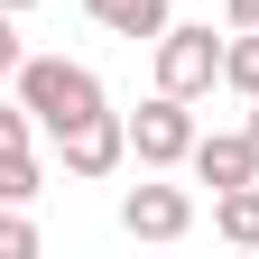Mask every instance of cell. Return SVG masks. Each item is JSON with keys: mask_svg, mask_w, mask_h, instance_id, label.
Returning a JSON list of instances; mask_svg holds the SVG:
<instances>
[{"mask_svg": "<svg viewBox=\"0 0 259 259\" xmlns=\"http://www.w3.org/2000/svg\"><path fill=\"white\" fill-rule=\"evenodd\" d=\"M10 93L37 111V130H47V139H65V130H74V120H93V111H111L102 74H93V65H74V56H28Z\"/></svg>", "mask_w": 259, "mask_h": 259, "instance_id": "obj_1", "label": "cell"}, {"mask_svg": "<svg viewBox=\"0 0 259 259\" xmlns=\"http://www.w3.org/2000/svg\"><path fill=\"white\" fill-rule=\"evenodd\" d=\"M194 139H204V130H194V102H185V93H148V102L130 111V157H139L148 176L185 167V157H194Z\"/></svg>", "mask_w": 259, "mask_h": 259, "instance_id": "obj_2", "label": "cell"}, {"mask_svg": "<svg viewBox=\"0 0 259 259\" xmlns=\"http://www.w3.org/2000/svg\"><path fill=\"white\" fill-rule=\"evenodd\" d=\"M222 83V37L213 28H194V19H167V37H157V93H213Z\"/></svg>", "mask_w": 259, "mask_h": 259, "instance_id": "obj_3", "label": "cell"}, {"mask_svg": "<svg viewBox=\"0 0 259 259\" xmlns=\"http://www.w3.org/2000/svg\"><path fill=\"white\" fill-rule=\"evenodd\" d=\"M56 157H65V176L102 185L120 157H130V111H93V120H74V130L56 139Z\"/></svg>", "mask_w": 259, "mask_h": 259, "instance_id": "obj_4", "label": "cell"}, {"mask_svg": "<svg viewBox=\"0 0 259 259\" xmlns=\"http://www.w3.org/2000/svg\"><path fill=\"white\" fill-rule=\"evenodd\" d=\"M120 232L130 241H185L194 232V194L185 185H130L120 194Z\"/></svg>", "mask_w": 259, "mask_h": 259, "instance_id": "obj_5", "label": "cell"}, {"mask_svg": "<svg viewBox=\"0 0 259 259\" xmlns=\"http://www.w3.org/2000/svg\"><path fill=\"white\" fill-rule=\"evenodd\" d=\"M194 185H213V194H232V185H259V148H250V130H213V139H194Z\"/></svg>", "mask_w": 259, "mask_h": 259, "instance_id": "obj_6", "label": "cell"}, {"mask_svg": "<svg viewBox=\"0 0 259 259\" xmlns=\"http://www.w3.org/2000/svg\"><path fill=\"white\" fill-rule=\"evenodd\" d=\"M83 19L93 28H111V37H167V0H83Z\"/></svg>", "mask_w": 259, "mask_h": 259, "instance_id": "obj_7", "label": "cell"}, {"mask_svg": "<svg viewBox=\"0 0 259 259\" xmlns=\"http://www.w3.org/2000/svg\"><path fill=\"white\" fill-rule=\"evenodd\" d=\"M213 232L232 241V250H259V185H232V194H213Z\"/></svg>", "mask_w": 259, "mask_h": 259, "instance_id": "obj_8", "label": "cell"}, {"mask_svg": "<svg viewBox=\"0 0 259 259\" xmlns=\"http://www.w3.org/2000/svg\"><path fill=\"white\" fill-rule=\"evenodd\" d=\"M222 83H232L241 102H259V28H232V47H222Z\"/></svg>", "mask_w": 259, "mask_h": 259, "instance_id": "obj_9", "label": "cell"}, {"mask_svg": "<svg viewBox=\"0 0 259 259\" xmlns=\"http://www.w3.org/2000/svg\"><path fill=\"white\" fill-rule=\"evenodd\" d=\"M37 185H47L37 176V148H10V157H0V204H28Z\"/></svg>", "mask_w": 259, "mask_h": 259, "instance_id": "obj_10", "label": "cell"}, {"mask_svg": "<svg viewBox=\"0 0 259 259\" xmlns=\"http://www.w3.org/2000/svg\"><path fill=\"white\" fill-rule=\"evenodd\" d=\"M28 250H37V222L19 204H0V259H28Z\"/></svg>", "mask_w": 259, "mask_h": 259, "instance_id": "obj_11", "label": "cell"}, {"mask_svg": "<svg viewBox=\"0 0 259 259\" xmlns=\"http://www.w3.org/2000/svg\"><path fill=\"white\" fill-rule=\"evenodd\" d=\"M28 139H37V111H28V102H0V157L28 148Z\"/></svg>", "mask_w": 259, "mask_h": 259, "instance_id": "obj_12", "label": "cell"}, {"mask_svg": "<svg viewBox=\"0 0 259 259\" xmlns=\"http://www.w3.org/2000/svg\"><path fill=\"white\" fill-rule=\"evenodd\" d=\"M10 19H19V10H0V83H19V65H28V47H19Z\"/></svg>", "mask_w": 259, "mask_h": 259, "instance_id": "obj_13", "label": "cell"}, {"mask_svg": "<svg viewBox=\"0 0 259 259\" xmlns=\"http://www.w3.org/2000/svg\"><path fill=\"white\" fill-rule=\"evenodd\" d=\"M222 19H232V28H259V0H222Z\"/></svg>", "mask_w": 259, "mask_h": 259, "instance_id": "obj_14", "label": "cell"}, {"mask_svg": "<svg viewBox=\"0 0 259 259\" xmlns=\"http://www.w3.org/2000/svg\"><path fill=\"white\" fill-rule=\"evenodd\" d=\"M250 148H259V102H250Z\"/></svg>", "mask_w": 259, "mask_h": 259, "instance_id": "obj_15", "label": "cell"}, {"mask_svg": "<svg viewBox=\"0 0 259 259\" xmlns=\"http://www.w3.org/2000/svg\"><path fill=\"white\" fill-rule=\"evenodd\" d=\"M0 10H37V0H0Z\"/></svg>", "mask_w": 259, "mask_h": 259, "instance_id": "obj_16", "label": "cell"}]
</instances>
